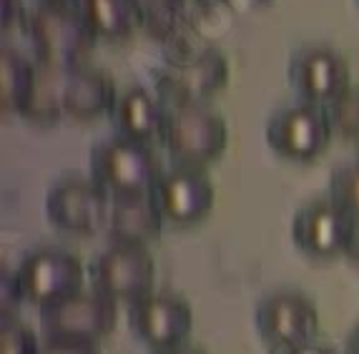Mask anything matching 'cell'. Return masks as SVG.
Returning <instances> with one entry per match:
<instances>
[{
  "instance_id": "obj_1",
  "label": "cell",
  "mask_w": 359,
  "mask_h": 354,
  "mask_svg": "<svg viewBox=\"0 0 359 354\" xmlns=\"http://www.w3.org/2000/svg\"><path fill=\"white\" fill-rule=\"evenodd\" d=\"M88 166L90 179L111 198L149 196L163 171L151 146L118 133H111L90 149Z\"/></svg>"
},
{
  "instance_id": "obj_2",
  "label": "cell",
  "mask_w": 359,
  "mask_h": 354,
  "mask_svg": "<svg viewBox=\"0 0 359 354\" xmlns=\"http://www.w3.org/2000/svg\"><path fill=\"white\" fill-rule=\"evenodd\" d=\"M161 141L174 166L206 171L224 156L229 128L226 121L206 103H184L168 109Z\"/></svg>"
},
{
  "instance_id": "obj_3",
  "label": "cell",
  "mask_w": 359,
  "mask_h": 354,
  "mask_svg": "<svg viewBox=\"0 0 359 354\" xmlns=\"http://www.w3.org/2000/svg\"><path fill=\"white\" fill-rule=\"evenodd\" d=\"M330 116L324 106L317 103H289L271 111L264 123L266 146L279 158L292 163H311L322 156L332 141Z\"/></svg>"
},
{
  "instance_id": "obj_4",
  "label": "cell",
  "mask_w": 359,
  "mask_h": 354,
  "mask_svg": "<svg viewBox=\"0 0 359 354\" xmlns=\"http://www.w3.org/2000/svg\"><path fill=\"white\" fill-rule=\"evenodd\" d=\"M38 322L46 339L98 344L103 336L116 329L118 304L98 294L96 289H81L76 294L41 309Z\"/></svg>"
},
{
  "instance_id": "obj_5",
  "label": "cell",
  "mask_w": 359,
  "mask_h": 354,
  "mask_svg": "<svg viewBox=\"0 0 359 354\" xmlns=\"http://www.w3.org/2000/svg\"><path fill=\"white\" fill-rule=\"evenodd\" d=\"M88 279L90 289H96L98 294L128 306L154 292L156 261L149 246L108 244L90 259Z\"/></svg>"
},
{
  "instance_id": "obj_6",
  "label": "cell",
  "mask_w": 359,
  "mask_h": 354,
  "mask_svg": "<svg viewBox=\"0 0 359 354\" xmlns=\"http://www.w3.org/2000/svg\"><path fill=\"white\" fill-rule=\"evenodd\" d=\"M43 206L53 229L71 236H93L106 229L111 196L90 176L68 174L50 184Z\"/></svg>"
},
{
  "instance_id": "obj_7",
  "label": "cell",
  "mask_w": 359,
  "mask_h": 354,
  "mask_svg": "<svg viewBox=\"0 0 359 354\" xmlns=\"http://www.w3.org/2000/svg\"><path fill=\"white\" fill-rule=\"evenodd\" d=\"M18 282L25 304L38 312L83 289L86 269L81 259L63 246H38L18 264Z\"/></svg>"
},
{
  "instance_id": "obj_8",
  "label": "cell",
  "mask_w": 359,
  "mask_h": 354,
  "mask_svg": "<svg viewBox=\"0 0 359 354\" xmlns=\"http://www.w3.org/2000/svg\"><path fill=\"white\" fill-rule=\"evenodd\" d=\"M357 234V219L341 209L332 196L311 198L292 219V239L304 257L330 261L344 257Z\"/></svg>"
},
{
  "instance_id": "obj_9",
  "label": "cell",
  "mask_w": 359,
  "mask_h": 354,
  "mask_svg": "<svg viewBox=\"0 0 359 354\" xmlns=\"http://www.w3.org/2000/svg\"><path fill=\"white\" fill-rule=\"evenodd\" d=\"M128 327L149 352H161L189 339L194 329V312L184 297L154 289L128 304Z\"/></svg>"
},
{
  "instance_id": "obj_10",
  "label": "cell",
  "mask_w": 359,
  "mask_h": 354,
  "mask_svg": "<svg viewBox=\"0 0 359 354\" xmlns=\"http://www.w3.org/2000/svg\"><path fill=\"white\" fill-rule=\"evenodd\" d=\"M151 196L161 211L163 222L186 229L209 217L216 201V189L211 176L201 168L171 163V168L161 171Z\"/></svg>"
},
{
  "instance_id": "obj_11",
  "label": "cell",
  "mask_w": 359,
  "mask_h": 354,
  "mask_svg": "<svg viewBox=\"0 0 359 354\" xmlns=\"http://www.w3.org/2000/svg\"><path fill=\"white\" fill-rule=\"evenodd\" d=\"M254 325L266 347L314 342L319 334V312L302 292L282 289L262 297L254 309Z\"/></svg>"
},
{
  "instance_id": "obj_12",
  "label": "cell",
  "mask_w": 359,
  "mask_h": 354,
  "mask_svg": "<svg viewBox=\"0 0 359 354\" xmlns=\"http://www.w3.org/2000/svg\"><path fill=\"white\" fill-rule=\"evenodd\" d=\"M287 81L304 103L330 106L352 86L347 58L330 46H304L289 58Z\"/></svg>"
},
{
  "instance_id": "obj_13",
  "label": "cell",
  "mask_w": 359,
  "mask_h": 354,
  "mask_svg": "<svg viewBox=\"0 0 359 354\" xmlns=\"http://www.w3.org/2000/svg\"><path fill=\"white\" fill-rule=\"evenodd\" d=\"M30 30L38 48V63L48 66H81V58L88 53L96 38L90 36L78 8L38 6L30 18Z\"/></svg>"
},
{
  "instance_id": "obj_14",
  "label": "cell",
  "mask_w": 359,
  "mask_h": 354,
  "mask_svg": "<svg viewBox=\"0 0 359 354\" xmlns=\"http://www.w3.org/2000/svg\"><path fill=\"white\" fill-rule=\"evenodd\" d=\"M166 114L168 109L149 88L131 86V88L121 90L116 98L111 123H114V131L118 136L151 146L163 136Z\"/></svg>"
},
{
  "instance_id": "obj_15",
  "label": "cell",
  "mask_w": 359,
  "mask_h": 354,
  "mask_svg": "<svg viewBox=\"0 0 359 354\" xmlns=\"http://www.w3.org/2000/svg\"><path fill=\"white\" fill-rule=\"evenodd\" d=\"M163 224L166 222L151 193L136 198H111L106 234L111 244L149 246L161 236Z\"/></svg>"
},
{
  "instance_id": "obj_16",
  "label": "cell",
  "mask_w": 359,
  "mask_h": 354,
  "mask_svg": "<svg viewBox=\"0 0 359 354\" xmlns=\"http://www.w3.org/2000/svg\"><path fill=\"white\" fill-rule=\"evenodd\" d=\"M116 98V86L106 73L78 66L68 81L63 116L73 121H98L114 114Z\"/></svg>"
},
{
  "instance_id": "obj_17",
  "label": "cell",
  "mask_w": 359,
  "mask_h": 354,
  "mask_svg": "<svg viewBox=\"0 0 359 354\" xmlns=\"http://www.w3.org/2000/svg\"><path fill=\"white\" fill-rule=\"evenodd\" d=\"M38 79V63H30L20 50L0 48V111L6 116H23Z\"/></svg>"
},
{
  "instance_id": "obj_18",
  "label": "cell",
  "mask_w": 359,
  "mask_h": 354,
  "mask_svg": "<svg viewBox=\"0 0 359 354\" xmlns=\"http://www.w3.org/2000/svg\"><path fill=\"white\" fill-rule=\"evenodd\" d=\"M78 13L96 41L121 43L136 30L131 0H78Z\"/></svg>"
},
{
  "instance_id": "obj_19",
  "label": "cell",
  "mask_w": 359,
  "mask_h": 354,
  "mask_svg": "<svg viewBox=\"0 0 359 354\" xmlns=\"http://www.w3.org/2000/svg\"><path fill=\"white\" fill-rule=\"evenodd\" d=\"M76 68L38 63L36 88H33V96H30L28 109L23 114L25 118L33 121V123H41V126H48V123H55L58 118H63L68 81H71V73Z\"/></svg>"
},
{
  "instance_id": "obj_20",
  "label": "cell",
  "mask_w": 359,
  "mask_h": 354,
  "mask_svg": "<svg viewBox=\"0 0 359 354\" xmlns=\"http://www.w3.org/2000/svg\"><path fill=\"white\" fill-rule=\"evenodd\" d=\"M327 109L332 133L347 141H359V86L352 83L337 101H332Z\"/></svg>"
},
{
  "instance_id": "obj_21",
  "label": "cell",
  "mask_w": 359,
  "mask_h": 354,
  "mask_svg": "<svg viewBox=\"0 0 359 354\" xmlns=\"http://www.w3.org/2000/svg\"><path fill=\"white\" fill-rule=\"evenodd\" d=\"M341 206V209L352 214L359 224V161L347 163V166H339L332 171L330 176V193Z\"/></svg>"
},
{
  "instance_id": "obj_22",
  "label": "cell",
  "mask_w": 359,
  "mask_h": 354,
  "mask_svg": "<svg viewBox=\"0 0 359 354\" xmlns=\"http://www.w3.org/2000/svg\"><path fill=\"white\" fill-rule=\"evenodd\" d=\"M0 354H41L36 332L15 317L3 319L0 327Z\"/></svg>"
},
{
  "instance_id": "obj_23",
  "label": "cell",
  "mask_w": 359,
  "mask_h": 354,
  "mask_svg": "<svg viewBox=\"0 0 359 354\" xmlns=\"http://www.w3.org/2000/svg\"><path fill=\"white\" fill-rule=\"evenodd\" d=\"M20 301L25 299L18 282V271L3 269V276H0V309H3V319H11Z\"/></svg>"
},
{
  "instance_id": "obj_24",
  "label": "cell",
  "mask_w": 359,
  "mask_h": 354,
  "mask_svg": "<svg viewBox=\"0 0 359 354\" xmlns=\"http://www.w3.org/2000/svg\"><path fill=\"white\" fill-rule=\"evenodd\" d=\"M41 354H101L96 344H83V342H55V339H46L41 344Z\"/></svg>"
},
{
  "instance_id": "obj_25",
  "label": "cell",
  "mask_w": 359,
  "mask_h": 354,
  "mask_svg": "<svg viewBox=\"0 0 359 354\" xmlns=\"http://www.w3.org/2000/svg\"><path fill=\"white\" fill-rule=\"evenodd\" d=\"M269 354H337L334 347L322 342H302V344H287V347H271Z\"/></svg>"
},
{
  "instance_id": "obj_26",
  "label": "cell",
  "mask_w": 359,
  "mask_h": 354,
  "mask_svg": "<svg viewBox=\"0 0 359 354\" xmlns=\"http://www.w3.org/2000/svg\"><path fill=\"white\" fill-rule=\"evenodd\" d=\"M341 354H359V322L349 329L347 339H344V352Z\"/></svg>"
},
{
  "instance_id": "obj_27",
  "label": "cell",
  "mask_w": 359,
  "mask_h": 354,
  "mask_svg": "<svg viewBox=\"0 0 359 354\" xmlns=\"http://www.w3.org/2000/svg\"><path fill=\"white\" fill-rule=\"evenodd\" d=\"M151 354H206L201 347H194V344L184 342L179 347H168V349H161V352H151Z\"/></svg>"
},
{
  "instance_id": "obj_28",
  "label": "cell",
  "mask_w": 359,
  "mask_h": 354,
  "mask_svg": "<svg viewBox=\"0 0 359 354\" xmlns=\"http://www.w3.org/2000/svg\"><path fill=\"white\" fill-rule=\"evenodd\" d=\"M347 257L352 259L354 264L359 266V224H357V234H354V239H352V246H349Z\"/></svg>"
},
{
  "instance_id": "obj_29",
  "label": "cell",
  "mask_w": 359,
  "mask_h": 354,
  "mask_svg": "<svg viewBox=\"0 0 359 354\" xmlns=\"http://www.w3.org/2000/svg\"><path fill=\"white\" fill-rule=\"evenodd\" d=\"M43 6H55V8H76L78 0H41Z\"/></svg>"
},
{
  "instance_id": "obj_30",
  "label": "cell",
  "mask_w": 359,
  "mask_h": 354,
  "mask_svg": "<svg viewBox=\"0 0 359 354\" xmlns=\"http://www.w3.org/2000/svg\"><path fill=\"white\" fill-rule=\"evenodd\" d=\"M357 146H359V141H357Z\"/></svg>"
},
{
  "instance_id": "obj_31",
  "label": "cell",
  "mask_w": 359,
  "mask_h": 354,
  "mask_svg": "<svg viewBox=\"0 0 359 354\" xmlns=\"http://www.w3.org/2000/svg\"><path fill=\"white\" fill-rule=\"evenodd\" d=\"M357 3H359V0H357Z\"/></svg>"
}]
</instances>
